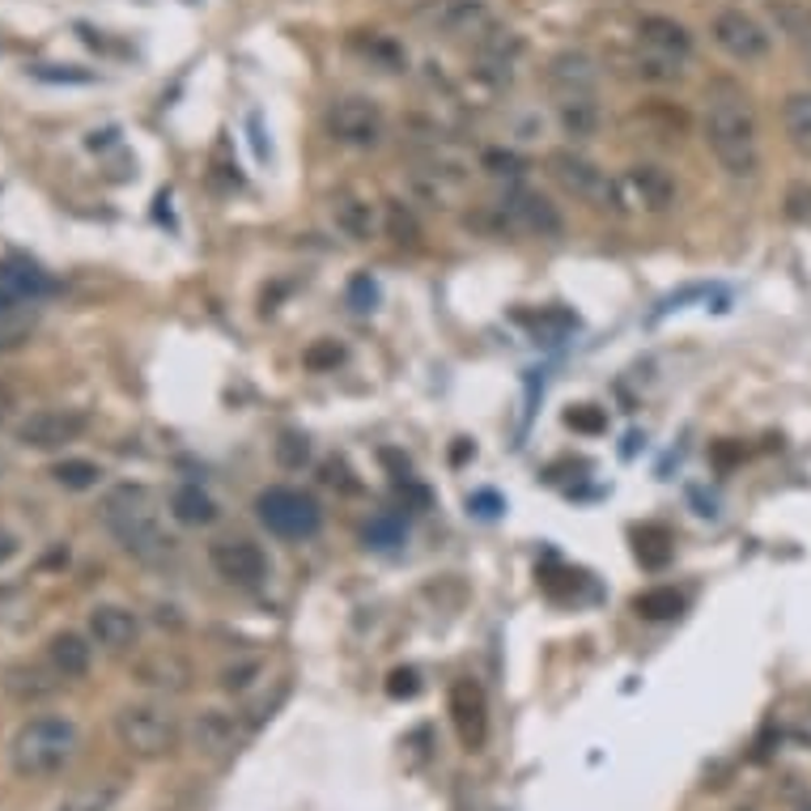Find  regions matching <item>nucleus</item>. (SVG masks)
Returning a JSON list of instances; mask_svg holds the SVG:
<instances>
[{"label":"nucleus","mask_w":811,"mask_h":811,"mask_svg":"<svg viewBox=\"0 0 811 811\" xmlns=\"http://www.w3.org/2000/svg\"><path fill=\"white\" fill-rule=\"evenodd\" d=\"M251 676H260V663H243V667H225L221 672V688H230V693H243Z\"/></svg>","instance_id":"39"},{"label":"nucleus","mask_w":811,"mask_h":811,"mask_svg":"<svg viewBox=\"0 0 811 811\" xmlns=\"http://www.w3.org/2000/svg\"><path fill=\"white\" fill-rule=\"evenodd\" d=\"M85 633L94 646L110 650V654H124L140 642V617L124 603H94L89 617H85Z\"/></svg>","instance_id":"16"},{"label":"nucleus","mask_w":811,"mask_h":811,"mask_svg":"<svg viewBox=\"0 0 811 811\" xmlns=\"http://www.w3.org/2000/svg\"><path fill=\"white\" fill-rule=\"evenodd\" d=\"M13 408H18V396H13V387L9 382H0V425L13 417Z\"/></svg>","instance_id":"43"},{"label":"nucleus","mask_w":811,"mask_h":811,"mask_svg":"<svg viewBox=\"0 0 811 811\" xmlns=\"http://www.w3.org/2000/svg\"><path fill=\"white\" fill-rule=\"evenodd\" d=\"M782 128H786V140H790L799 154H808L811 158V89H794V94H786Z\"/></svg>","instance_id":"25"},{"label":"nucleus","mask_w":811,"mask_h":811,"mask_svg":"<svg viewBox=\"0 0 811 811\" xmlns=\"http://www.w3.org/2000/svg\"><path fill=\"white\" fill-rule=\"evenodd\" d=\"M4 472H9V455L0 451V481H4Z\"/></svg>","instance_id":"47"},{"label":"nucleus","mask_w":811,"mask_h":811,"mask_svg":"<svg viewBox=\"0 0 811 811\" xmlns=\"http://www.w3.org/2000/svg\"><path fill=\"white\" fill-rule=\"evenodd\" d=\"M217 502L200 485H179L170 493V518L183 523V527H209L217 523Z\"/></svg>","instance_id":"24"},{"label":"nucleus","mask_w":811,"mask_h":811,"mask_svg":"<svg viewBox=\"0 0 811 811\" xmlns=\"http://www.w3.org/2000/svg\"><path fill=\"white\" fill-rule=\"evenodd\" d=\"M366 540L375 544V548H396V544H404V523H396V518H375V523L366 527Z\"/></svg>","instance_id":"33"},{"label":"nucleus","mask_w":811,"mask_h":811,"mask_svg":"<svg viewBox=\"0 0 811 811\" xmlns=\"http://www.w3.org/2000/svg\"><path fill=\"white\" fill-rule=\"evenodd\" d=\"M667 544H672V536H667L663 527H642V531H638V557H642L646 566H663V561L672 557Z\"/></svg>","instance_id":"29"},{"label":"nucleus","mask_w":811,"mask_h":811,"mask_svg":"<svg viewBox=\"0 0 811 811\" xmlns=\"http://www.w3.org/2000/svg\"><path fill=\"white\" fill-rule=\"evenodd\" d=\"M52 481L69 493H85V488H98L103 481V467L94 460H60L52 463Z\"/></svg>","instance_id":"28"},{"label":"nucleus","mask_w":811,"mask_h":811,"mask_svg":"<svg viewBox=\"0 0 811 811\" xmlns=\"http://www.w3.org/2000/svg\"><path fill=\"white\" fill-rule=\"evenodd\" d=\"M77 744H82L77 723H69V718H30L13 735L9 760L22 778H52L77 757Z\"/></svg>","instance_id":"3"},{"label":"nucleus","mask_w":811,"mask_h":811,"mask_svg":"<svg viewBox=\"0 0 811 811\" xmlns=\"http://www.w3.org/2000/svg\"><path fill=\"white\" fill-rule=\"evenodd\" d=\"M566 425L573 433H603L608 430V412L596 404H573L566 412Z\"/></svg>","instance_id":"31"},{"label":"nucleus","mask_w":811,"mask_h":811,"mask_svg":"<svg viewBox=\"0 0 811 811\" xmlns=\"http://www.w3.org/2000/svg\"><path fill=\"white\" fill-rule=\"evenodd\" d=\"M382 230L400 246H421V221L408 209L404 200H387L382 204Z\"/></svg>","instance_id":"27"},{"label":"nucleus","mask_w":811,"mask_h":811,"mask_svg":"<svg viewBox=\"0 0 811 811\" xmlns=\"http://www.w3.org/2000/svg\"><path fill=\"white\" fill-rule=\"evenodd\" d=\"M497 217L514 234H531V239H561L566 234V217L561 209L531 188H510L497 200Z\"/></svg>","instance_id":"12"},{"label":"nucleus","mask_w":811,"mask_h":811,"mask_svg":"<svg viewBox=\"0 0 811 811\" xmlns=\"http://www.w3.org/2000/svg\"><path fill=\"white\" fill-rule=\"evenodd\" d=\"M89 430L82 408H34L13 425V442L27 451H64Z\"/></svg>","instance_id":"10"},{"label":"nucleus","mask_w":811,"mask_h":811,"mask_svg":"<svg viewBox=\"0 0 811 811\" xmlns=\"http://www.w3.org/2000/svg\"><path fill=\"white\" fill-rule=\"evenodd\" d=\"M324 128L345 149H379L387 136V115L370 94H340L327 103Z\"/></svg>","instance_id":"8"},{"label":"nucleus","mask_w":811,"mask_h":811,"mask_svg":"<svg viewBox=\"0 0 811 811\" xmlns=\"http://www.w3.org/2000/svg\"><path fill=\"white\" fill-rule=\"evenodd\" d=\"M209 566H213V573L221 582H230V587H239V591H260L264 578H268V557H264V548L243 540V536L209 544Z\"/></svg>","instance_id":"13"},{"label":"nucleus","mask_w":811,"mask_h":811,"mask_svg":"<svg viewBox=\"0 0 811 811\" xmlns=\"http://www.w3.org/2000/svg\"><path fill=\"white\" fill-rule=\"evenodd\" d=\"M548 175L561 183V188L591 204V209H603V213H621V200H617V175H608L599 162H591L587 154L578 149H552L548 154Z\"/></svg>","instance_id":"7"},{"label":"nucleus","mask_w":811,"mask_h":811,"mask_svg":"<svg viewBox=\"0 0 811 811\" xmlns=\"http://www.w3.org/2000/svg\"><path fill=\"white\" fill-rule=\"evenodd\" d=\"M485 166L493 175H518V170H523V158H518V154H485Z\"/></svg>","instance_id":"41"},{"label":"nucleus","mask_w":811,"mask_h":811,"mask_svg":"<svg viewBox=\"0 0 811 811\" xmlns=\"http://www.w3.org/2000/svg\"><path fill=\"white\" fill-rule=\"evenodd\" d=\"M327 213H331V225H336L349 243H370V239H379L382 234L379 204H370V200L357 196V191H336L331 204H327Z\"/></svg>","instance_id":"17"},{"label":"nucleus","mask_w":811,"mask_h":811,"mask_svg":"<svg viewBox=\"0 0 811 811\" xmlns=\"http://www.w3.org/2000/svg\"><path fill=\"white\" fill-rule=\"evenodd\" d=\"M433 22L446 39H472V43H481L488 30H497V18L485 0H446Z\"/></svg>","instance_id":"18"},{"label":"nucleus","mask_w":811,"mask_h":811,"mask_svg":"<svg viewBox=\"0 0 811 811\" xmlns=\"http://www.w3.org/2000/svg\"><path fill=\"white\" fill-rule=\"evenodd\" d=\"M196 748L204 752V757H230L234 752V744H239V723L225 714V709H204L200 718H196Z\"/></svg>","instance_id":"22"},{"label":"nucleus","mask_w":811,"mask_h":811,"mask_svg":"<svg viewBox=\"0 0 811 811\" xmlns=\"http://www.w3.org/2000/svg\"><path fill=\"white\" fill-rule=\"evenodd\" d=\"M705 149L730 179H757L760 175V124L757 103L735 77H714L705 85L702 115Z\"/></svg>","instance_id":"1"},{"label":"nucleus","mask_w":811,"mask_h":811,"mask_svg":"<svg viewBox=\"0 0 811 811\" xmlns=\"http://www.w3.org/2000/svg\"><path fill=\"white\" fill-rule=\"evenodd\" d=\"M324 481H327V485H331V488L340 485V488H345V493H357V481H349V467H345V463H336V460H331V463H327V467H324Z\"/></svg>","instance_id":"42"},{"label":"nucleus","mask_w":811,"mask_h":811,"mask_svg":"<svg viewBox=\"0 0 811 811\" xmlns=\"http://www.w3.org/2000/svg\"><path fill=\"white\" fill-rule=\"evenodd\" d=\"M808 73H811V69H808Z\"/></svg>","instance_id":"48"},{"label":"nucleus","mask_w":811,"mask_h":811,"mask_svg":"<svg viewBox=\"0 0 811 811\" xmlns=\"http://www.w3.org/2000/svg\"><path fill=\"white\" fill-rule=\"evenodd\" d=\"M115 735L133 757L158 760L179 748V718L158 702H136L115 714Z\"/></svg>","instance_id":"5"},{"label":"nucleus","mask_w":811,"mask_h":811,"mask_svg":"<svg viewBox=\"0 0 811 811\" xmlns=\"http://www.w3.org/2000/svg\"><path fill=\"white\" fill-rule=\"evenodd\" d=\"M30 331H34V319H27V315H4L0 319V352H13V349H22L30 340Z\"/></svg>","instance_id":"30"},{"label":"nucleus","mask_w":811,"mask_h":811,"mask_svg":"<svg viewBox=\"0 0 811 811\" xmlns=\"http://www.w3.org/2000/svg\"><path fill=\"white\" fill-rule=\"evenodd\" d=\"M786 217L811 225V183H790V191H786Z\"/></svg>","instance_id":"35"},{"label":"nucleus","mask_w":811,"mask_h":811,"mask_svg":"<svg viewBox=\"0 0 811 811\" xmlns=\"http://www.w3.org/2000/svg\"><path fill=\"white\" fill-rule=\"evenodd\" d=\"M557 124H561V133H566L573 145H587V140H596L599 128H603V110H599V98H596V94L561 98V103H557Z\"/></svg>","instance_id":"20"},{"label":"nucleus","mask_w":811,"mask_h":811,"mask_svg":"<svg viewBox=\"0 0 811 811\" xmlns=\"http://www.w3.org/2000/svg\"><path fill=\"white\" fill-rule=\"evenodd\" d=\"M255 518L268 527L276 540H310L324 527V510L310 493L289 485H272L255 497Z\"/></svg>","instance_id":"6"},{"label":"nucleus","mask_w":811,"mask_h":811,"mask_svg":"<svg viewBox=\"0 0 811 811\" xmlns=\"http://www.w3.org/2000/svg\"><path fill=\"white\" fill-rule=\"evenodd\" d=\"M18 548H22V544H18L13 531H0V566H4V561H13V557H18Z\"/></svg>","instance_id":"44"},{"label":"nucleus","mask_w":811,"mask_h":811,"mask_svg":"<svg viewBox=\"0 0 811 811\" xmlns=\"http://www.w3.org/2000/svg\"><path fill=\"white\" fill-rule=\"evenodd\" d=\"M451 723L460 730V744L467 752H481L488 739V702L476 680H455L451 684Z\"/></svg>","instance_id":"14"},{"label":"nucleus","mask_w":811,"mask_h":811,"mask_svg":"<svg viewBox=\"0 0 811 811\" xmlns=\"http://www.w3.org/2000/svg\"><path fill=\"white\" fill-rule=\"evenodd\" d=\"M544 82L552 89V98H578V94H599V64L596 55L578 52V48H566L548 60L544 69Z\"/></svg>","instance_id":"15"},{"label":"nucleus","mask_w":811,"mask_h":811,"mask_svg":"<svg viewBox=\"0 0 811 811\" xmlns=\"http://www.w3.org/2000/svg\"><path fill=\"white\" fill-rule=\"evenodd\" d=\"M709 39L735 64H757V60H765V55L773 52V34L748 9H723V13H714Z\"/></svg>","instance_id":"11"},{"label":"nucleus","mask_w":811,"mask_h":811,"mask_svg":"<svg viewBox=\"0 0 811 811\" xmlns=\"http://www.w3.org/2000/svg\"><path fill=\"white\" fill-rule=\"evenodd\" d=\"M18 306H22V302H18L13 294H9V289H4V285H0V319H4V315H13Z\"/></svg>","instance_id":"46"},{"label":"nucleus","mask_w":811,"mask_h":811,"mask_svg":"<svg viewBox=\"0 0 811 811\" xmlns=\"http://www.w3.org/2000/svg\"><path fill=\"white\" fill-rule=\"evenodd\" d=\"M115 786H107V790H85V794H77L73 803H64L60 811H107L110 803H115Z\"/></svg>","instance_id":"37"},{"label":"nucleus","mask_w":811,"mask_h":811,"mask_svg":"<svg viewBox=\"0 0 811 811\" xmlns=\"http://www.w3.org/2000/svg\"><path fill=\"white\" fill-rule=\"evenodd\" d=\"M34 77L39 82H73V85H85V82H94V73H85V69H73V64H39L34 69Z\"/></svg>","instance_id":"36"},{"label":"nucleus","mask_w":811,"mask_h":811,"mask_svg":"<svg viewBox=\"0 0 811 811\" xmlns=\"http://www.w3.org/2000/svg\"><path fill=\"white\" fill-rule=\"evenodd\" d=\"M676 179L672 170L659 162H633L617 175V200H621V213H646L663 217L667 209H676Z\"/></svg>","instance_id":"9"},{"label":"nucleus","mask_w":811,"mask_h":811,"mask_svg":"<svg viewBox=\"0 0 811 811\" xmlns=\"http://www.w3.org/2000/svg\"><path fill=\"white\" fill-rule=\"evenodd\" d=\"M375 302H379V285H375L370 276H357L349 285V306L352 310H370Z\"/></svg>","instance_id":"38"},{"label":"nucleus","mask_w":811,"mask_h":811,"mask_svg":"<svg viewBox=\"0 0 811 811\" xmlns=\"http://www.w3.org/2000/svg\"><path fill=\"white\" fill-rule=\"evenodd\" d=\"M633 612L642 621H676L680 612H684V596H680L676 587H650V591H642V596L633 599Z\"/></svg>","instance_id":"26"},{"label":"nucleus","mask_w":811,"mask_h":811,"mask_svg":"<svg viewBox=\"0 0 811 811\" xmlns=\"http://www.w3.org/2000/svg\"><path fill=\"white\" fill-rule=\"evenodd\" d=\"M340 357H345L340 345H336V340H327V345H315V349L306 352V366H315V370H319V366H336Z\"/></svg>","instance_id":"40"},{"label":"nucleus","mask_w":811,"mask_h":811,"mask_svg":"<svg viewBox=\"0 0 811 811\" xmlns=\"http://www.w3.org/2000/svg\"><path fill=\"white\" fill-rule=\"evenodd\" d=\"M48 663L60 680H82L94 663V646H89V638L64 629V633H52V642H48Z\"/></svg>","instance_id":"21"},{"label":"nucleus","mask_w":811,"mask_h":811,"mask_svg":"<svg viewBox=\"0 0 811 811\" xmlns=\"http://www.w3.org/2000/svg\"><path fill=\"white\" fill-rule=\"evenodd\" d=\"M276 460H281V467H302V463L310 460V442H306L302 433H281Z\"/></svg>","instance_id":"32"},{"label":"nucleus","mask_w":811,"mask_h":811,"mask_svg":"<svg viewBox=\"0 0 811 811\" xmlns=\"http://www.w3.org/2000/svg\"><path fill=\"white\" fill-rule=\"evenodd\" d=\"M472 506H476V514L493 518V514H497V497H493V493H476V497H472Z\"/></svg>","instance_id":"45"},{"label":"nucleus","mask_w":811,"mask_h":811,"mask_svg":"<svg viewBox=\"0 0 811 811\" xmlns=\"http://www.w3.org/2000/svg\"><path fill=\"white\" fill-rule=\"evenodd\" d=\"M0 285L18 302H43L60 289L52 276L39 264H30V260H0Z\"/></svg>","instance_id":"19"},{"label":"nucleus","mask_w":811,"mask_h":811,"mask_svg":"<svg viewBox=\"0 0 811 811\" xmlns=\"http://www.w3.org/2000/svg\"><path fill=\"white\" fill-rule=\"evenodd\" d=\"M638 77L642 82H680L684 77V64L693 60V34L676 18H663V13H650L638 22Z\"/></svg>","instance_id":"4"},{"label":"nucleus","mask_w":811,"mask_h":811,"mask_svg":"<svg viewBox=\"0 0 811 811\" xmlns=\"http://www.w3.org/2000/svg\"><path fill=\"white\" fill-rule=\"evenodd\" d=\"M4 693L13 697V702H43V697H52L55 688H60V676H55V667L48 663V667H30V663H18V667H9L4 672Z\"/></svg>","instance_id":"23"},{"label":"nucleus","mask_w":811,"mask_h":811,"mask_svg":"<svg viewBox=\"0 0 811 811\" xmlns=\"http://www.w3.org/2000/svg\"><path fill=\"white\" fill-rule=\"evenodd\" d=\"M387 693H391L396 702L417 697V693H421V672H417V667H396V672L387 676Z\"/></svg>","instance_id":"34"},{"label":"nucleus","mask_w":811,"mask_h":811,"mask_svg":"<svg viewBox=\"0 0 811 811\" xmlns=\"http://www.w3.org/2000/svg\"><path fill=\"white\" fill-rule=\"evenodd\" d=\"M103 527L110 531V540L119 544L128 557L158 566L166 557H175V536L166 531L162 506L145 485H115L103 497Z\"/></svg>","instance_id":"2"}]
</instances>
